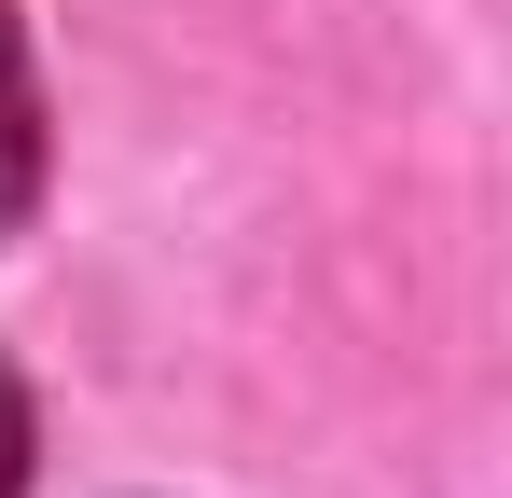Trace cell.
Masks as SVG:
<instances>
[{
	"label": "cell",
	"mask_w": 512,
	"mask_h": 498,
	"mask_svg": "<svg viewBox=\"0 0 512 498\" xmlns=\"http://www.w3.org/2000/svg\"><path fill=\"white\" fill-rule=\"evenodd\" d=\"M42 194V70H28V28L0 14V236L28 222Z\"/></svg>",
	"instance_id": "1"
},
{
	"label": "cell",
	"mask_w": 512,
	"mask_h": 498,
	"mask_svg": "<svg viewBox=\"0 0 512 498\" xmlns=\"http://www.w3.org/2000/svg\"><path fill=\"white\" fill-rule=\"evenodd\" d=\"M28 485V388H14V374H0V498Z\"/></svg>",
	"instance_id": "2"
}]
</instances>
